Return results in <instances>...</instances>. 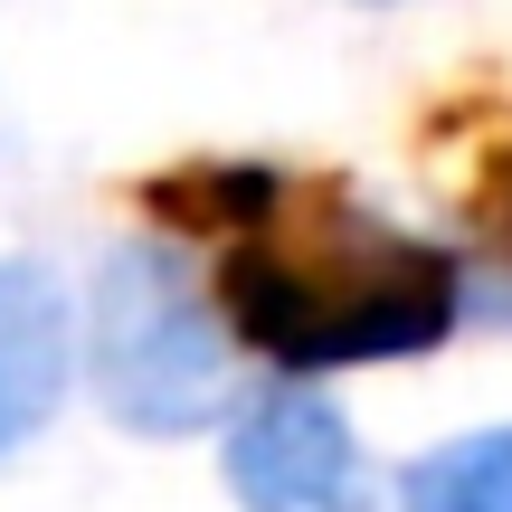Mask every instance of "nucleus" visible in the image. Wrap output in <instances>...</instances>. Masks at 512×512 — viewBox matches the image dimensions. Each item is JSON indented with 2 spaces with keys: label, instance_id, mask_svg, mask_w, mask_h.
I'll return each mask as SVG.
<instances>
[{
  "label": "nucleus",
  "instance_id": "nucleus-5",
  "mask_svg": "<svg viewBox=\"0 0 512 512\" xmlns=\"http://www.w3.org/2000/svg\"><path fill=\"white\" fill-rule=\"evenodd\" d=\"M399 512H512V427H465L399 475Z\"/></svg>",
  "mask_w": 512,
  "mask_h": 512
},
{
  "label": "nucleus",
  "instance_id": "nucleus-1",
  "mask_svg": "<svg viewBox=\"0 0 512 512\" xmlns=\"http://www.w3.org/2000/svg\"><path fill=\"white\" fill-rule=\"evenodd\" d=\"M171 200L190 209V228L219 238L209 285H219L238 342L256 361H275L285 380L427 361L465 323L456 256L332 181L190 171V181H171Z\"/></svg>",
  "mask_w": 512,
  "mask_h": 512
},
{
  "label": "nucleus",
  "instance_id": "nucleus-2",
  "mask_svg": "<svg viewBox=\"0 0 512 512\" xmlns=\"http://www.w3.org/2000/svg\"><path fill=\"white\" fill-rule=\"evenodd\" d=\"M238 323H228L219 285L190 275L181 247L133 238L105 256L86 304V370L95 399L124 437H200L238 408Z\"/></svg>",
  "mask_w": 512,
  "mask_h": 512
},
{
  "label": "nucleus",
  "instance_id": "nucleus-3",
  "mask_svg": "<svg viewBox=\"0 0 512 512\" xmlns=\"http://www.w3.org/2000/svg\"><path fill=\"white\" fill-rule=\"evenodd\" d=\"M219 475L238 512H380L370 446L313 380H275L228 408Z\"/></svg>",
  "mask_w": 512,
  "mask_h": 512
},
{
  "label": "nucleus",
  "instance_id": "nucleus-6",
  "mask_svg": "<svg viewBox=\"0 0 512 512\" xmlns=\"http://www.w3.org/2000/svg\"><path fill=\"white\" fill-rule=\"evenodd\" d=\"M503 228H512V181H503Z\"/></svg>",
  "mask_w": 512,
  "mask_h": 512
},
{
  "label": "nucleus",
  "instance_id": "nucleus-4",
  "mask_svg": "<svg viewBox=\"0 0 512 512\" xmlns=\"http://www.w3.org/2000/svg\"><path fill=\"white\" fill-rule=\"evenodd\" d=\"M76 361H86V323H76L67 285L29 256H0V456L57 427Z\"/></svg>",
  "mask_w": 512,
  "mask_h": 512
}]
</instances>
